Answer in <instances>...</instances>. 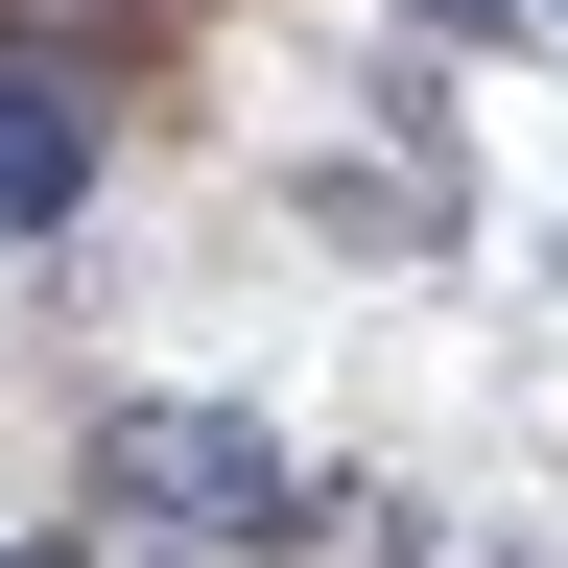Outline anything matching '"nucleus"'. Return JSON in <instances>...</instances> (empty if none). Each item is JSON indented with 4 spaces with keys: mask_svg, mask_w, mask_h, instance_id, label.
<instances>
[{
    "mask_svg": "<svg viewBox=\"0 0 568 568\" xmlns=\"http://www.w3.org/2000/svg\"><path fill=\"white\" fill-rule=\"evenodd\" d=\"M95 474L142 497V521H190V545H284V521H308L284 426H237V403H119V426H95Z\"/></svg>",
    "mask_w": 568,
    "mask_h": 568,
    "instance_id": "nucleus-1",
    "label": "nucleus"
},
{
    "mask_svg": "<svg viewBox=\"0 0 568 568\" xmlns=\"http://www.w3.org/2000/svg\"><path fill=\"white\" fill-rule=\"evenodd\" d=\"M71 190H95V95H71V71H24V48H0V237H48Z\"/></svg>",
    "mask_w": 568,
    "mask_h": 568,
    "instance_id": "nucleus-2",
    "label": "nucleus"
}]
</instances>
